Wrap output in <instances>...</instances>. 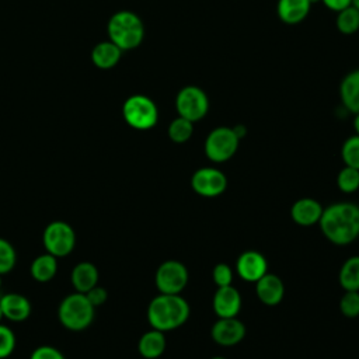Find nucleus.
<instances>
[{"mask_svg": "<svg viewBox=\"0 0 359 359\" xmlns=\"http://www.w3.org/2000/svg\"><path fill=\"white\" fill-rule=\"evenodd\" d=\"M325 238L337 245H348L359 237V205L337 202L323 209L318 220Z\"/></svg>", "mask_w": 359, "mask_h": 359, "instance_id": "nucleus-1", "label": "nucleus"}, {"mask_svg": "<svg viewBox=\"0 0 359 359\" xmlns=\"http://www.w3.org/2000/svg\"><path fill=\"white\" fill-rule=\"evenodd\" d=\"M189 317V304L180 294H164L153 297L147 307V320L151 328L158 331H171Z\"/></svg>", "mask_w": 359, "mask_h": 359, "instance_id": "nucleus-2", "label": "nucleus"}, {"mask_svg": "<svg viewBox=\"0 0 359 359\" xmlns=\"http://www.w3.org/2000/svg\"><path fill=\"white\" fill-rule=\"evenodd\" d=\"M108 38L121 50L137 48L144 38V25L137 14L129 10H121L111 15L107 25Z\"/></svg>", "mask_w": 359, "mask_h": 359, "instance_id": "nucleus-3", "label": "nucleus"}, {"mask_svg": "<svg viewBox=\"0 0 359 359\" xmlns=\"http://www.w3.org/2000/svg\"><path fill=\"white\" fill-rule=\"evenodd\" d=\"M95 307L80 292L67 294L59 304L57 317L62 325L70 331H83L94 320Z\"/></svg>", "mask_w": 359, "mask_h": 359, "instance_id": "nucleus-4", "label": "nucleus"}, {"mask_svg": "<svg viewBox=\"0 0 359 359\" xmlns=\"http://www.w3.org/2000/svg\"><path fill=\"white\" fill-rule=\"evenodd\" d=\"M122 115L130 128L147 130L157 123L158 109L154 101L147 95L133 94L125 100L122 105Z\"/></svg>", "mask_w": 359, "mask_h": 359, "instance_id": "nucleus-5", "label": "nucleus"}, {"mask_svg": "<svg viewBox=\"0 0 359 359\" xmlns=\"http://www.w3.org/2000/svg\"><path fill=\"white\" fill-rule=\"evenodd\" d=\"M175 109L178 116L195 123L206 116L209 111V97L198 86H185L177 93Z\"/></svg>", "mask_w": 359, "mask_h": 359, "instance_id": "nucleus-6", "label": "nucleus"}, {"mask_svg": "<svg viewBox=\"0 0 359 359\" xmlns=\"http://www.w3.org/2000/svg\"><path fill=\"white\" fill-rule=\"evenodd\" d=\"M240 139L230 126H219L210 130L205 139V154L215 163L230 160L237 149Z\"/></svg>", "mask_w": 359, "mask_h": 359, "instance_id": "nucleus-7", "label": "nucleus"}, {"mask_svg": "<svg viewBox=\"0 0 359 359\" xmlns=\"http://www.w3.org/2000/svg\"><path fill=\"white\" fill-rule=\"evenodd\" d=\"M42 241L46 252L56 258H62L73 251L76 245V233L69 223L55 220L45 227Z\"/></svg>", "mask_w": 359, "mask_h": 359, "instance_id": "nucleus-8", "label": "nucleus"}, {"mask_svg": "<svg viewBox=\"0 0 359 359\" xmlns=\"http://www.w3.org/2000/svg\"><path fill=\"white\" fill-rule=\"evenodd\" d=\"M154 282L160 293L180 294L188 283V269L180 261H164L156 271Z\"/></svg>", "mask_w": 359, "mask_h": 359, "instance_id": "nucleus-9", "label": "nucleus"}, {"mask_svg": "<svg viewBox=\"0 0 359 359\" xmlns=\"http://www.w3.org/2000/svg\"><path fill=\"white\" fill-rule=\"evenodd\" d=\"M192 189L206 198H215L222 195L227 188L226 175L213 167H203L196 170L191 177Z\"/></svg>", "mask_w": 359, "mask_h": 359, "instance_id": "nucleus-10", "label": "nucleus"}, {"mask_svg": "<svg viewBox=\"0 0 359 359\" xmlns=\"http://www.w3.org/2000/svg\"><path fill=\"white\" fill-rule=\"evenodd\" d=\"M212 339L222 346H233L245 337V325L237 317L219 318L210 330Z\"/></svg>", "mask_w": 359, "mask_h": 359, "instance_id": "nucleus-11", "label": "nucleus"}, {"mask_svg": "<svg viewBox=\"0 0 359 359\" xmlns=\"http://www.w3.org/2000/svg\"><path fill=\"white\" fill-rule=\"evenodd\" d=\"M212 306L219 318L236 317L241 309V296L231 285L222 286L215 292Z\"/></svg>", "mask_w": 359, "mask_h": 359, "instance_id": "nucleus-12", "label": "nucleus"}, {"mask_svg": "<svg viewBox=\"0 0 359 359\" xmlns=\"http://www.w3.org/2000/svg\"><path fill=\"white\" fill-rule=\"evenodd\" d=\"M236 269L244 280L257 282L268 272L266 258L258 251H245L238 257Z\"/></svg>", "mask_w": 359, "mask_h": 359, "instance_id": "nucleus-13", "label": "nucleus"}, {"mask_svg": "<svg viewBox=\"0 0 359 359\" xmlns=\"http://www.w3.org/2000/svg\"><path fill=\"white\" fill-rule=\"evenodd\" d=\"M255 283V292L259 302H262L266 306H276L282 302L285 294V286L278 275L266 272Z\"/></svg>", "mask_w": 359, "mask_h": 359, "instance_id": "nucleus-14", "label": "nucleus"}, {"mask_svg": "<svg viewBox=\"0 0 359 359\" xmlns=\"http://www.w3.org/2000/svg\"><path fill=\"white\" fill-rule=\"evenodd\" d=\"M0 307L3 311V317L13 323L25 321L31 314L29 300L20 293L1 294Z\"/></svg>", "mask_w": 359, "mask_h": 359, "instance_id": "nucleus-15", "label": "nucleus"}, {"mask_svg": "<svg viewBox=\"0 0 359 359\" xmlns=\"http://www.w3.org/2000/svg\"><path fill=\"white\" fill-rule=\"evenodd\" d=\"M323 209L324 208L318 201L313 198H302L292 205L290 216L293 222L300 226H313L318 223Z\"/></svg>", "mask_w": 359, "mask_h": 359, "instance_id": "nucleus-16", "label": "nucleus"}, {"mask_svg": "<svg viewBox=\"0 0 359 359\" xmlns=\"http://www.w3.org/2000/svg\"><path fill=\"white\" fill-rule=\"evenodd\" d=\"M310 8V0H278L276 14L282 22L296 25L306 20Z\"/></svg>", "mask_w": 359, "mask_h": 359, "instance_id": "nucleus-17", "label": "nucleus"}, {"mask_svg": "<svg viewBox=\"0 0 359 359\" xmlns=\"http://www.w3.org/2000/svg\"><path fill=\"white\" fill-rule=\"evenodd\" d=\"M339 97L349 112L359 114V69L349 72L342 79L339 84Z\"/></svg>", "mask_w": 359, "mask_h": 359, "instance_id": "nucleus-18", "label": "nucleus"}, {"mask_svg": "<svg viewBox=\"0 0 359 359\" xmlns=\"http://www.w3.org/2000/svg\"><path fill=\"white\" fill-rule=\"evenodd\" d=\"M122 50L109 39L98 42L91 50V60L95 67L101 70L112 69L121 60Z\"/></svg>", "mask_w": 359, "mask_h": 359, "instance_id": "nucleus-19", "label": "nucleus"}, {"mask_svg": "<svg viewBox=\"0 0 359 359\" xmlns=\"http://www.w3.org/2000/svg\"><path fill=\"white\" fill-rule=\"evenodd\" d=\"M70 279L76 292L87 293L91 287L98 285V269L88 261L79 262L73 268Z\"/></svg>", "mask_w": 359, "mask_h": 359, "instance_id": "nucleus-20", "label": "nucleus"}, {"mask_svg": "<svg viewBox=\"0 0 359 359\" xmlns=\"http://www.w3.org/2000/svg\"><path fill=\"white\" fill-rule=\"evenodd\" d=\"M139 353L146 359H156L165 351V337L163 331L151 330L144 332L137 342Z\"/></svg>", "mask_w": 359, "mask_h": 359, "instance_id": "nucleus-21", "label": "nucleus"}, {"mask_svg": "<svg viewBox=\"0 0 359 359\" xmlns=\"http://www.w3.org/2000/svg\"><path fill=\"white\" fill-rule=\"evenodd\" d=\"M57 272V258L49 252L38 255L29 266V273L36 282H49Z\"/></svg>", "mask_w": 359, "mask_h": 359, "instance_id": "nucleus-22", "label": "nucleus"}, {"mask_svg": "<svg viewBox=\"0 0 359 359\" xmlns=\"http://www.w3.org/2000/svg\"><path fill=\"white\" fill-rule=\"evenodd\" d=\"M338 279L344 290H359V255H353L342 264Z\"/></svg>", "mask_w": 359, "mask_h": 359, "instance_id": "nucleus-23", "label": "nucleus"}, {"mask_svg": "<svg viewBox=\"0 0 359 359\" xmlns=\"http://www.w3.org/2000/svg\"><path fill=\"white\" fill-rule=\"evenodd\" d=\"M337 29L344 35H352L359 29V10L355 8L352 4L341 11H338L337 20Z\"/></svg>", "mask_w": 359, "mask_h": 359, "instance_id": "nucleus-24", "label": "nucleus"}, {"mask_svg": "<svg viewBox=\"0 0 359 359\" xmlns=\"http://www.w3.org/2000/svg\"><path fill=\"white\" fill-rule=\"evenodd\" d=\"M167 133L170 140H172L174 143H185L191 139L194 133V122L182 116H177L170 122Z\"/></svg>", "mask_w": 359, "mask_h": 359, "instance_id": "nucleus-25", "label": "nucleus"}, {"mask_svg": "<svg viewBox=\"0 0 359 359\" xmlns=\"http://www.w3.org/2000/svg\"><path fill=\"white\" fill-rule=\"evenodd\" d=\"M341 157L345 165L359 170V136H349L341 147Z\"/></svg>", "mask_w": 359, "mask_h": 359, "instance_id": "nucleus-26", "label": "nucleus"}, {"mask_svg": "<svg viewBox=\"0 0 359 359\" xmlns=\"http://www.w3.org/2000/svg\"><path fill=\"white\" fill-rule=\"evenodd\" d=\"M337 185L345 194H352L359 188V170L345 165L337 175Z\"/></svg>", "mask_w": 359, "mask_h": 359, "instance_id": "nucleus-27", "label": "nucleus"}, {"mask_svg": "<svg viewBox=\"0 0 359 359\" xmlns=\"http://www.w3.org/2000/svg\"><path fill=\"white\" fill-rule=\"evenodd\" d=\"M339 310L345 317L355 318L359 316V290H345L339 300Z\"/></svg>", "mask_w": 359, "mask_h": 359, "instance_id": "nucleus-28", "label": "nucleus"}, {"mask_svg": "<svg viewBox=\"0 0 359 359\" xmlns=\"http://www.w3.org/2000/svg\"><path fill=\"white\" fill-rule=\"evenodd\" d=\"M17 261L14 247L6 238H0V275L10 272Z\"/></svg>", "mask_w": 359, "mask_h": 359, "instance_id": "nucleus-29", "label": "nucleus"}, {"mask_svg": "<svg viewBox=\"0 0 359 359\" xmlns=\"http://www.w3.org/2000/svg\"><path fill=\"white\" fill-rule=\"evenodd\" d=\"M15 348V335L4 324L0 323V359L8 358Z\"/></svg>", "mask_w": 359, "mask_h": 359, "instance_id": "nucleus-30", "label": "nucleus"}, {"mask_svg": "<svg viewBox=\"0 0 359 359\" xmlns=\"http://www.w3.org/2000/svg\"><path fill=\"white\" fill-rule=\"evenodd\" d=\"M212 276H213V282L217 285V287L229 286L233 282V271L227 264H223V262L215 265V268L212 271Z\"/></svg>", "mask_w": 359, "mask_h": 359, "instance_id": "nucleus-31", "label": "nucleus"}, {"mask_svg": "<svg viewBox=\"0 0 359 359\" xmlns=\"http://www.w3.org/2000/svg\"><path fill=\"white\" fill-rule=\"evenodd\" d=\"M29 359H65V356L59 349L49 345H42L32 351Z\"/></svg>", "mask_w": 359, "mask_h": 359, "instance_id": "nucleus-32", "label": "nucleus"}, {"mask_svg": "<svg viewBox=\"0 0 359 359\" xmlns=\"http://www.w3.org/2000/svg\"><path fill=\"white\" fill-rule=\"evenodd\" d=\"M88 299V302L94 306V307H98L101 304H104L107 302V297H108V293L107 290L102 287V286H98L95 285L94 287H91L87 293H84Z\"/></svg>", "mask_w": 359, "mask_h": 359, "instance_id": "nucleus-33", "label": "nucleus"}, {"mask_svg": "<svg viewBox=\"0 0 359 359\" xmlns=\"http://www.w3.org/2000/svg\"><path fill=\"white\" fill-rule=\"evenodd\" d=\"M327 8L331 11H341L352 4V0H321Z\"/></svg>", "mask_w": 359, "mask_h": 359, "instance_id": "nucleus-34", "label": "nucleus"}, {"mask_svg": "<svg viewBox=\"0 0 359 359\" xmlns=\"http://www.w3.org/2000/svg\"><path fill=\"white\" fill-rule=\"evenodd\" d=\"M233 130H234V133L237 135V137L241 140L244 136H245V133H247V129H245V126L244 125H236V126H233Z\"/></svg>", "mask_w": 359, "mask_h": 359, "instance_id": "nucleus-35", "label": "nucleus"}, {"mask_svg": "<svg viewBox=\"0 0 359 359\" xmlns=\"http://www.w3.org/2000/svg\"><path fill=\"white\" fill-rule=\"evenodd\" d=\"M353 128L356 135L359 136V114H355V119H353Z\"/></svg>", "mask_w": 359, "mask_h": 359, "instance_id": "nucleus-36", "label": "nucleus"}, {"mask_svg": "<svg viewBox=\"0 0 359 359\" xmlns=\"http://www.w3.org/2000/svg\"><path fill=\"white\" fill-rule=\"evenodd\" d=\"M352 6L359 10V0H352Z\"/></svg>", "mask_w": 359, "mask_h": 359, "instance_id": "nucleus-37", "label": "nucleus"}, {"mask_svg": "<svg viewBox=\"0 0 359 359\" xmlns=\"http://www.w3.org/2000/svg\"><path fill=\"white\" fill-rule=\"evenodd\" d=\"M1 318H4V317H3V311H1V307H0V321H1Z\"/></svg>", "mask_w": 359, "mask_h": 359, "instance_id": "nucleus-38", "label": "nucleus"}, {"mask_svg": "<svg viewBox=\"0 0 359 359\" xmlns=\"http://www.w3.org/2000/svg\"><path fill=\"white\" fill-rule=\"evenodd\" d=\"M210 359H226V358H222V356H215V358H210Z\"/></svg>", "mask_w": 359, "mask_h": 359, "instance_id": "nucleus-39", "label": "nucleus"}, {"mask_svg": "<svg viewBox=\"0 0 359 359\" xmlns=\"http://www.w3.org/2000/svg\"><path fill=\"white\" fill-rule=\"evenodd\" d=\"M317 1H320V0H310V3L313 4V3H317Z\"/></svg>", "mask_w": 359, "mask_h": 359, "instance_id": "nucleus-40", "label": "nucleus"}, {"mask_svg": "<svg viewBox=\"0 0 359 359\" xmlns=\"http://www.w3.org/2000/svg\"><path fill=\"white\" fill-rule=\"evenodd\" d=\"M0 286H1V275H0Z\"/></svg>", "mask_w": 359, "mask_h": 359, "instance_id": "nucleus-41", "label": "nucleus"}]
</instances>
